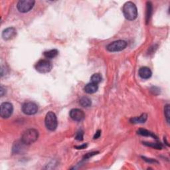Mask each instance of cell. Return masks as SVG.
Listing matches in <instances>:
<instances>
[{
    "label": "cell",
    "mask_w": 170,
    "mask_h": 170,
    "mask_svg": "<svg viewBox=\"0 0 170 170\" xmlns=\"http://www.w3.org/2000/svg\"><path fill=\"white\" fill-rule=\"evenodd\" d=\"M122 12L124 13V15L127 20L133 21L137 18V8L136 5L132 2H126L123 6Z\"/></svg>",
    "instance_id": "1"
},
{
    "label": "cell",
    "mask_w": 170,
    "mask_h": 170,
    "mask_svg": "<svg viewBox=\"0 0 170 170\" xmlns=\"http://www.w3.org/2000/svg\"><path fill=\"white\" fill-rule=\"evenodd\" d=\"M39 138V132L35 129H28L25 131L21 136V141L25 145H30L35 142Z\"/></svg>",
    "instance_id": "2"
},
{
    "label": "cell",
    "mask_w": 170,
    "mask_h": 170,
    "mask_svg": "<svg viewBox=\"0 0 170 170\" xmlns=\"http://www.w3.org/2000/svg\"><path fill=\"white\" fill-rule=\"evenodd\" d=\"M45 126L47 128L51 131L56 130L57 127V119L54 112H49L45 116Z\"/></svg>",
    "instance_id": "3"
},
{
    "label": "cell",
    "mask_w": 170,
    "mask_h": 170,
    "mask_svg": "<svg viewBox=\"0 0 170 170\" xmlns=\"http://www.w3.org/2000/svg\"><path fill=\"white\" fill-rule=\"evenodd\" d=\"M51 63L47 59H42L35 65V69L41 73H49L52 69Z\"/></svg>",
    "instance_id": "4"
},
{
    "label": "cell",
    "mask_w": 170,
    "mask_h": 170,
    "mask_svg": "<svg viewBox=\"0 0 170 170\" xmlns=\"http://www.w3.org/2000/svg\"><path fill=\"white\" fill-rule=\"evenodd\" d=\"M127 47V42L123 40L116 41L110 43L106 49L108 51L110 52H118L121 51L126 49Z\"/></svg>",
    "instance_id": "5"
},
{
    "label": "cell",
    "mask_w": 170,
    "mask_h": 170,
    "mask_svg": "<svg viewBox=\"0 0 170 170\" xmlns=\"http://www.w3.org/2000/svg\"><path fill=\"white\" fill-rule=\"evenodd\" d=\"M35 1L33 0H21L17 3V8L20 12L27 13L33 8Z\"/></svg>",
    "instance_id": "6"
},
{
    "label": "cell",
    "mask_w": 170,
    "mask_h": 170,
    "mask_svg": "<svg viewBox=\"0 0 170 170\" xmlns=\"http://www.w3.org/2000/svg\"><path fill=\"white\" fill-rule=\"evenodd\" d=\"M13 110V105L10 102H3L1 104L0 116L3 118H8L12 114Z\"/></svg>",
    "instance_id": "7"
},
{
    "label": "cell",
    "mask_w": 170,
    "mask_h": 170,
    "mask_svg": "<svg viewBox=\"0 0 170 170\" xmlns=\"http://www.w3.org/2000/svg\"><path fill=\"white\" fill-rule=\"evenodd\" d=\"M22 111L27 115H33L37 112L38 106L34 102H25L22 106Z\"/></svg>",
    "instance_id": "8"
},
{
    "label": "cell",
    "mask_w": 170,
    "mask_h": 170,
    "mask_svg": "<svg viewBox=\"0 0 170 170\" xmlns=\"http://www.w3.org/2000/svg\"><path fill=\"white\" fill-rule=\"evenodd\" d=\"M70 117L74 121L80 122L84 118L85 115L83 110L78 108H74L70 111Z\"/></svg>",
    "instance_id": "9"
},
{
    "label": "cell",
    "mask_w": 170,
    "mask_h": 170,
    "mask_svg": "<svg viewBox=\"0 0 170 170\" xmlns=\"http://www.w3.org/2000/svg\"><path fill=\"white\" fill-rule=\"evenodd\" d=\"M17 31L14 27L7 28L2 33V37L4 40L12 39L16 36Z\"/></svg>",
    "instance_id": "10"
},
{
    "label": "cell",
    "mask_w": 170,
    "mask_h": 170,
    "mask_svg": "<svg viewBox=\"0 0 170 170\" xmlns=\"http://www.w3.org/2000/svg\"><path fill=\"white\" fill-rule=\"evenodd\" d=\"M139 75L143 79H148L151 76L152 73L151 71V70L146 66L141 67V68L139 70Z\"/></svg>",
    "instance_id": "11"
},
{
    "label": "cell",
    "mask_w": 170,
    "mask_h": 170,
    "mask_svg": "<svg viewBox=\"0 0 170 170\" xmlns=\"http://www.w3.org/2000/svg\"><path fill=\"white\" fill-rule=\"evenodd\" d=\"M98 84L93 83L87 84L84 88L85 93H87L88 94H93L96 93V92L98 90Z\"/></svg>",
    "instance_id": "12"
},
{
    "label": "cell",
    "mask_w": 170,
    "mask_h": 170,
    "mask_svg": "<svg viewBox=\"0 0 170 170\" xmlns=\"http://www.w3.org/2000/svg\"><path fill=\"white\" fill-rule=\"evenodd\" d=\"M147 114H142L139 117H134L130 119V122L132 124H140V123H144L147 120Z\"/></svg>",
    "instance_id": "13"
},
{
    "label": "cell",
    "mask_w": 170,
    "mask_h": 170,
    "mask_svg": "<svg viewBox=\"0 0 170 170\" xmlns=\"http://www.w3.org/2000/svg\"><path fill=\"white\" fill-rule=\"evenodd\" d=\"M138 134H140L141 136H150V137H152L155 138V139H157V136L155 135L154 133H152L150 131H148L147 130H145V129H139L138 130Z\"/></svg>",
    "instance_id": "14"
},
{
    "label": "cell",
    "mask_w": 170,
    "mask_h": 170,
    "mask_svg": "<svg viewBox=\"0 0 170 170\" xmlns=\"http://www.w3.org/2000/svg\"><path fill=\"white\" fill-rule=\"evenodd\" d=\"M25 144L22 141H21V142H16L15 144H14L13 148V153H15V154H18L19 152H21L22 151L23 146H24Z\"/></svg>",
    "instance_id": "15"
},
{
    "label": "cell",
    "mask_w": 170,
    "mask_h": 170,
    "mask_svg": "<svg viewBox=\"0 0 170 170\" xmlns=\"http://www.w3.org/2000/svg\"><path fill=\"white\" fill-rule=\"evenodd\" d=\"M58 53L59 52L56 49H52V50L45 52L44 56H45V58L47 59H53L57 56Z\"/></svg>",
    "instance_id": "16"
},
{
    "label": "cell",
    "mask_w": 170,
    "mask_h": 170,
    "mask_svg": "<svg viewBox=\"0 0 170 170\" xmlns=\"http://www.w3.org/2000/svg\"><path fill=\"white\" fill-rule=\"evenodd\" d=\"M79 103L81 106H83V107L87 108V107H89V106H91L92 102H91V100L89 98L84 97H83V98H81L80 99Z\"/></svg>",
    "instance_id": "17"
},
{
    "label": "cell",
    "mask_w": 170,
    "mask_h": 170,
    "mask_svg": "<svg viewBox=\"0 0 170 170\" xmlns=\"http://www.w3.org/2000/svg\"><path fill=\"white\" fill-rule=\"evenodd\" d=\"M90 80H91V83H93L98 84V83H100L101 82L102 76L100 74L96 73V74H94L93 75L91 76Z\"/></svg>",
    "instance_id": "18"
},
{
    "label": "cell",
    "mask_w": 170,
    "mask_h": 170,
    "mask_svg": "<svg viewBox=\"0 0 170 170\" xmlns=\"http://www.w3.org/2000/svg\"><path fill=\"white\" fill-rule=\"evenodd\" d=\"M152 12V5L150 2L147 3V8H146V22L148 23L150 19L151 14Z\"/></svg>",
    "instance_id": "19"
},
{
    "label": "cell",
    "mask_w": 170,
    "mask_h": 170,
    "mask_svg": "<svg viewBox=\"0 0 170 170\" xmlns=\"http://www.w3.org/2000/svg\"><path fill=\"white\" fill-rule=\"evenodd\" d=\"M144 145H146L147 146L151 147L155 149H158V150H161L162 148V146L160 144H157V143H148V142H144L143 143Z\"/></svg>",
    "instance_id": "20"
},
{
    "label": "cell",
    "mask_w": 170,
    "mask_h": 170,
    "mask_svg": "<svg viewBox=\"0 0 170 170\" xmlns=\"http://www.w3.org/2000/svg\"><path fill=\"white\" fill-rule=\"evenodd\" d=\"M169 105L167 104L165 106V108H164V114H165V118L166 120H167L168 123H169Z\"/></svg>",
    "instance_id": "21"
},
{
    "label": "cell",
    "mask_w": 170,
    "mask_h": 170,
    "mask_svg": "<svg viewBox=\"0 0 170 170\" xmlns=\"http://www.w3.org/2000/svg\"><path fill=\"white\" fill-rule=\"evenodd\" d=\"M83 135H84V133L82 130H80L79 132H78L76 135V140H79V141H82L83 140Z\"/></svg>",
    "instance_id": "22"
},
{
    "label": "cell",
    "mask_w": 170,
    "mask_h": 170,
    "mask_svg": "<svg viewBox=\"0 0 170 170\" xmlns=\"http://www.w3.org/2000/svg\"><path fill=\"white\" fill-rule=\"evenodd\" d=\"M97 154H98L97 151H94V152H91V153H88L87 154H86V155L84 156V159H88L90 158V157L93 156L94 155H97Z\"/></svg>",
    "instance_id": "23"
},
{
    "label": "cell",
    "mask_w": 170,
    "mask_h": 170,
    "mask_svg": "<svg viewBox=\"0 0 170 170\" xmlns=\"http://www.w3.org/2000/svg\"><path fill=\"white\" fill-rule=\"evenodd\" d=\"M101 135V131L100 130H98L96 134H94V139H98V138Z\"/></svg>",
    "instance_id": "24"
},
{
    "label": "cell",
    "mask_w": 170,
    "mask_h": 170,
    "mask_svg": "<svg viewBox=\"0 0 170 170\" xmlns=\"http://www.w3.org/2000/svg\"><path fill=\"white\" fill-rule=\"evenodd\" d=\"M87 144H83V145H82V146H76V148L79 149V150H81V149H84V148H87Z\"/></svg>",
    "instance_id": "25"
}]
</instances>
